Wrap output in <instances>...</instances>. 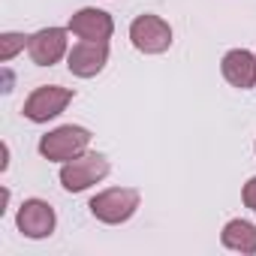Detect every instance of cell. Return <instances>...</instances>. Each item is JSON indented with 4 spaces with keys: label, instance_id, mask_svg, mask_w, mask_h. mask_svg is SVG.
<instances>
[{
    "label": "cell",
    "instance_id": "obj_1",
    "mask_svg": "<svg viewBox=\"0 0 256 256\" xmlns=\"http://www.w3.org/2000/svg\"><path fill=\"white\" fill-rule=\"evenodd\" d=\"M139 190L133 187H112V190H102L90 199V214L100 220V223H108V226H118V223H126L136 208H139Z\"/></svg>",
    "mask_w": 256,
    "mask_h": 256
},
{
    "label": "cell",
    "instance_id": "obj_2",
    "mask_svg": "<svg viewBox=\"0 0 256 256\" xmlns=\"http://www.w3.org/2000/svg\"><path fill=\"white\" fill-rule=\"evenodd\" d=\"M88 145H90V130H84L78 124H66V126H58V130H52L40 139V154L46 160L66 163V160L84 154Z\"/></svg>",
    "mask_w": 256,
    "mask_h": 256
},
{
    "label": "cell",
    "instance_id": "obj_3",
    "mask_svg": "<svg viewBox=\"0 0 256 256\" xmlns=\"http://www.w3.org/2000/svg\"><path fill=\"white\" fill-rule=\"evenodd\" d=\"M108 175V160L102 154H78L72 160L64 163L60 169V184L66 193H82L88 187H94L96 181H102Z\"/></svg>",
    "mask_w": 256,
    "mask_h": 256
},
{
    "label": "cell",
    "instance_id": "obj_4",
    "mask_svg": "<svg viewBox=\"0 0 256 256\" xmlns=\"http://www.w3.org/2000/svg\"><path fill=\"white\" fill-rule=\"evenodd\" d=\"M72 90L70 88H60V84H42L36 88L28 100H24V118L34 120V124H48L52 118H58L70 102H72Z\"/></svg>",
    "mask_w": 256,
    "mask_h": 256
},
{
    "label": "cell",
    "instance_id": "obj_5",
    "mask_svg": "<svg viewBox=\"0 0 256 256\" xmlns=\"http://www.w3.org/2000/svg\"><path fill=\"white\" fill-rule=\"evenodd\" d=\"M130 42L142 54H163L172 46V28L160 16L145 12V16L133 18V24H130Z\"/></svg>",
    "mask_w": 256,
    "mask_h": 256
},
{
    "label": "cell",
    "instance_id": "obj_6",
    "mask_svg": "<svg viewBox=\"0 0 256 256\" xmlns=\"http://www.w3.org/2000/svg\"><path fill=\"white\" fill-rule=\"evenodd\" d=\"M16 226L28 238H48L54 232V226H58V217H54V208L48 202H42V199H24L18 205Z\"/></svg>",
    "mask_w": 256,
    "mask_h": 256
},
{
    "label": "cell",
    "instance_id": "obj_7",
    "mask_svg": "<svg viewBox=\"0 0 256 256\" xmlns=\"http://www.w3.org/2000/svg\"><path fill=\"white\" fill-rule=\"evenodd\" d=\"M106 64H108V42L82 40V42L72 46L70 54H66V66H70V72L78 76V78H94L96 72H102Z\"/></svg>",
    "mask_w": 256,
    "mask_h": 256
},
{
    "label": "cell",
    "instance_id": "obj_8",
    "mask_svg": "<svg viewBox=\"0 0 256 256\" xmlns=\"http://www.w3.org/2000/svg\"><path fill=\"white\" fill-rule=\"evenodd\" d=\"M66 30L70 28H42L30 36L28 42V52H30V60L36 66H54L66 52Z\"/></svg>",
    "mask_w": 256,
    "mask_h": 256
},
{
    "label": "cell",
    "instance_id": "obj_9",
    "mask_svg": "<svg viewBox=\"0 0 256 256\" xmlns=\"http://www.w3.org/2000/svg\"><path fill=\"white\" fill-rule=\"evenodd\" d=\"M78 40H94V42H106L112 34H114V22H112V16L108 12H102V10H78L72 18H70V24H66Z\"/></svg>",
    "mask_w": 256,
    "mask_h": 256
},
{
    "label": "cell",
    "instance_id": "obj_10",
    "mask_svg": "<svg viewBox=\"0 0 256 256\" xmlns=\"http://www.w3.org/2000/svg\"><path fill=\"white\" fill-rule=\"evenodd\" d=\"M220 70H223V78H226L232 88H241V90L256 88V54H253V52H247V48H232V52H226Z\"/></svg>",
    "mask_w": 256,
    "mask_h": 256
},
{
    "label": "cell",
    "instance_id": "obj_11",
    "mask_svg": "<svg viewBox=\"0 0 256 256\" xmlns=\"http://www.w3.org/2000/svg\"><path fill=\"white\" fill-rule=\"evenodd\" d=\"M220 241H223V247L250 256V253H256V226L247 223V220H241V217H238V220H229V223L223 226Z\"/></svg>",
    "mask_w": 256,
    "mask_h": 256
},
{
    "label": "cell",
    "instance_id": "obj_12",
    "mask_svg": "<svg viewBox=\"0 0 256 256\" xmlns=\"http://www.w3.org/2000/svg\"><path fill=\"white\" fill-rule=\"evenodd\" d=\"M28 42H30V36H24V34H4L0 36V60H12L22 48H28Z\"/></svg>",
    "mask_w": 256,
    "mask_h": 256
},
{
    "label": "cell",
    "instance_id": "obj_13",
    "mask_svg": "<svg viewBox=\"0 0 256 256\" xmlns=\"http://www.w3.org/2000/svg\"><path fill=\"white\" fill-rule=\"evenodd\" d=\"M241 199H244V205L256 214V178H250L247 184H244V193H241Z\"/></svg>",
    "mask_w": 256,
    "mask_h": 256
}]
</instances>
